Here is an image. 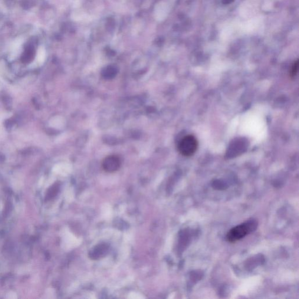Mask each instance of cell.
I'll return each mask as SVG.
<instances>
[{
	"label": "cell",
	"mask_w": 299,
	"mask_h": 299,
	"mask_svg": "<svg viewBox=\"0 0 299 299\" xmlns=\"http://www.w3.org/2000/svg\"><path fill=\"white\" fill-rule=\"evenodd\" d=\"M258 222L255 220L249 221L237 226L230 231L226 236V239L229 242H235L239 240L246 236L254 232L257 228Z\"/></svg>",
	"instance_id": "obj_1"
},
{
	"label": "cell",
	"mask_w": 299,
	"mask_h": 299,
	"mask_svg": "<svg viewBox=\"0 0 299 299\" xmlns=\"http://www.w3.org/2000/svg\"><path fill=\"white\" fill-rule=\"evenodd\" d=\"M198 147V142L196 138L193 135H188L184 137L180 141L179 150L182 155L190 157L195 153Z\"/></svg>",
	"instance_id": "obj_2"
},
{
	"label": "cell",
	"mask_w": 299,
	"mask_h": 299,
	"mask_svg": "<svg viewBox=\"0 0 299 299\" xmlns=\"http://www.w3.org/2000/svg\"><path fill=\"white\" fill-rule=\"evenodd\" d=\"M120 160L117 156H112L105 158L103 163V167L105 172L114 173L120 168Z\"/></svg>",
	"instance_id": "obj_3"
},
{
	"label": "cell",
	"mask_w": 299,
	"mask_h": 299,
	"mask_svg": "<svg viewBox=\"0 0 299 299\" xmlns=\"http://www.w3.org/2000/svg\"><path fill=\"white\" fill-rule=\"evenodd\" d=\"M109 247L106 244H101L95 246L90 251L89 256L91 259H99L107 255Z\"/></svg>",
	"instance_id": "obj_4"
},
{
	"label": "cell",
	"mask_w": 299,
	"mask_h": 299,
	"mask_svg": "<svg viewBox=\"0 0 299 299\" xmlns=\"http://www.w3.org/2000/svg\"><path fill=\"white\" fill-rule=\"evenodd\" d=\"M299 69V61L295 62L293 65H292L291 71V76L292 77H294L296 76V75L298 74Z\"/></svg>",
	"instance_id": "obj_5"
}]
</instances>
